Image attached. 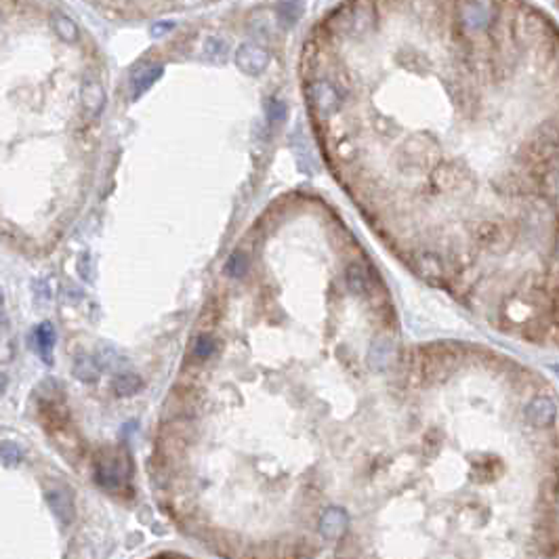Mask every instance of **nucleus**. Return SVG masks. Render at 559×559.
<instances>
[{"label": "nucleus", "instance_id": "nucleus-1", "mask_svg": "<svg viewBox=\"0 0 559 559\" xmlns=\"http://www.w3.org/2000/svg\"><path fill=\"white\" fill-rule=\"evenodd\" d=\"M305 95H307V102L314 108V112L322 113V116L336 112L340 108V104L345 102V91L336 82L326 80V78L309 82Z\"/></svg>", "mask_w": 559, "mask_h": 559}, {"label": "nucleus", "instance_id": "nucleus-2", "mask_svg": "<svg viewBox=\"0 0 559 559\" xmlns=\"http://www.w3.org/2000/svg\"><path fill=\"white\" fill-rule=\"evenodd\" d=\"M235 66L244 72V74H250V76H257V74H263L265 68L269 66V51L265 47H261L259 42H242L238 49H235Z\"/></svg>", "mask_w": 559, "mask_h": 559}, {"label": "nucleus", "instance_id": "nucleus-3", "mask_svg": "<svg viewBox=\"0 0 559 559\" xmlns=\"http://www.w3.org/2000/svg\"><path fill=\"white\" fill-rule=\"evenodd\" d=\"M524 419L530 427L534 429H545L551 427L558 419V404L549 398V395H534L526 408H524Z\"/></svg>", "mask_w": 559, "mask_h": 559}, {"label": "nucleus", "instance_id": "nucleus-4", "mask_svg": "<svg viewBox=\"0 0 559 559\" xmlns=\"http://www.w3.org/2000/svg\"><path fill=\"white\" fill-rule=\"evenodd\" d=\"M494 4L490 2H465L458 4V17L462 21V25L471 32H479L486 30L492 19H494Z\"/></svg>", "mask_w": 559, "mask_h": 559}, {"label": "nucleus", "instance_id": "nucleus-5", "mask_svg": "<svg viewBox=\"0 0 559 559\" xmlns=\"http://www.w3.org/2000/svg\"><path fill=\"white\" fill-rule=\"evenodd\" d=\"M80 104L87 118H97L106 108V89L97 78H87L80 89Z\"/></svg>", "mask_w": 559, "mask_h": 559}, {"label": "nucleus", "instance_id": "nucleus-6", "mask_svg": "<svg viewBox=\"0 0 559 559\" xmlns=\"http://www.w3.org/2000/svg\"><path fill=\"white\" fill-rule=\"evenodd\" d=\"M164 68L162 63H149L145 68H139L137 72H133V85H130V97L139 99L147 89H152V85L162 76Z\"/></svg>", "mask_w": 559, "mask_h": 559}, {"label": "nucleus", "instance_id": "nucleus-7", "mask_svg": "<svg viewBox=\"0 0 559 559\" xmlns=\"http://www.w3.org/2000/svg\"><path fill=\"white\" fill-rule=\"evenodd\" d=\"M364 11V4H357V6H349V13L343 15L340 19V27L345 30V34L353 36V34H364L372 21V8L368 6L364 15H360Z\"/></svg>", "mask_w": 559, "mask_h": 559}, {"label": "nucleus", "instance_id": "nucleus-8", "mask_svg": "<svg viewBox=\"0 0 559 559\" xmlns=\"http://www.w3.org/2000/svg\"><path fill=\"white\" fill-rule=\"evenodd\" d=\"M345 282H347V288L357 295V297H364L370 293V278H368V271L364 265L360 263H351L345 271Z\"/></svg>", "mask_w": 559, "mask_h": 559}, {"label": "nucleus", "instance_id": "nucleus-9", "mask_svg": "<svg viewBox=\"0 0 559 559\" xmlns=\"http://www.w3.org/2000/svg\"><path fill=\"white\" fill-rule=\"evenodd\" d=\"M102 366H99V362L93 357V355H85V353H80V355H76V360H74V366H72V372H74V376L78 379V381H82V383H95L97 379H99V370Z\"/></svg>", "mask_w": 559, "mask_h": 559}, {"label": "nucleus", "instance_id": "nucleus-10", "mask_svg": "<svg viewBox=\"0 0 559 559\" xmlns=\"http://www.w3.org/2000/svg\"><path fill=\"white\" fill-rule=\"evenodd\" d=\"M34 338H36V347L40 351V357L47 364H51V360H53V347H55V328H53V324H49V322L40 324L36 328V333H34Z\"/></svg>", "mask_w": 559, "mask_h": 559}, {"label": "nucleus", "instance_id": "nucleus-11", "mask_svg": "<svg viewBox=\"0 0 559 559\" xmlns=\"http://www.w3.org/2000/svg\"><path fill=\"white\" fill-rule=\"evenodd\" d=\"M391 357H393V345L387 340V338H379L372 343L370 347V355H368V362L374 366V368H385L391 364Z\"/></svg>", "mask_w": 559, "mask_h": 559}, {"label": "nucleus", "instance_id": "nucleus-12", "mask_svg": "<svg viewBox=\"0 0 559 559\" xmlns=\"http://www.w3.org/2000/svg\"><path fill=\"white\" fill-rule=\"evenodd\" d=\"M53 27L57 32V36L66 42H74L78 40V25L72 17H68L66 13H55L53 15Z\"/></svg>", "mask_w": 559, "mask_h": 559}, {"label": "nucleus", "instance_id": "nucleus-13", "mask_svg": "<svg viewBox=\"0 0 559 559\" xmlns=\"http://www.w3.org/2000/svg\"><path fill=\"white\" fill-rule=\"evenodd\" d=\"M141 389V376L135 374V372H120L116 379H113V391L116 395L120 398H126V395H133L135 391Z\"/></svg>", "mask_w": 559, "mask_h": 559}, {"label": "nucleus", "instance_id": "nucleus-14", "mask_svg": "<svg viewBox=\"0 0 559 559\" xmlns=\"http://www.w3.org/2000/svg\"><path fill=\"white\" fill-rule=\"evenodd\" d=\"M227 53H229V47H227V42H225L223 38H219V36L207 38V42H204V55L209 59L223 63L225 59H227Z\"/></svg>", "mask_w": 559, "mask_h": 559}, {"label": "nucleus", "instance_id": "nucleus-15", "mask_svg": "<svg viewBox=\"0 0 559 559\" xmlns=\"http://www.w3.org/2000/svg\"><path fill=\"white\" fill-rule=\"evenodd\" d=\"M248 269V259L244 252H233L227 261H225V274L231 278H242Z\"/></svg>", "mask_w": 559, "mask_h": 559}, {"label": "nucleus", "instance_id": "nucleus-16", "mask_svg": "<svg viewBox=\"0 0 559 559\" xmlns=\"http://www.w3.org/2000/svg\"><path fill=\"white\" fill-rule=\"evenodd\" d=\"M215 349H217V340L211 335H200L194 340V347H192L196 357H211Z\"/></svg>", "mask_w": 559, "mask_h": 559}, {"label": "nucleus", "instance_id": "nucleus-17", "mask_svg": "<svg viewBox=\"0 0 559 559\" xmlns=\"http://www.w3.org/2000/svg\"><path fill=\"white\" fill-rule=\"evenodd\" d=\"M265 112H267V118L271 122H282L286 118V113H288V106L282 99H267Z\"/></svg>", "mask_w": 559, "mask_h": 559}, {"label": "nucleus", "instance_id": "nucleus-18", "mask_svg": "<svg viewBox=\"0 0 559 559\" xmlns=\"http://www.w3.org/2000/svg\"><path fill=\"white\" fill-rule=\"evenodd\" d=\"M303 4H299V2H286V4H280L278 6V11H280V17L286 21V17H288V23H295L297 19H299V15L303 13Z\"/></svg>", "mask_w": 559, "mask_h": 559}, {"label": "nucleus", "instance_id": "nucleus-19", "mask_svg": "<svg viewBox=\"0 0 559 559\" xmlns=\"http://www.w3.org/2000/svg\"><path fill=\"white\" fill-rule=\"evenodd\" d=\"M173 27V23L171 21H156V23H152V36L154 38H160V36H164V34H168V30Z\"/></svg>", "mask_w": 559, "mask_h": 559}, {"label": "nucleus", "instance_id": "nucleus-20", "mask_svg": "<svg viewBox=\"0 0 559 559\" xmlns=\"http://www.w3.org/2000/svg\"><path fill=\"white\" fill-rule=\"evenodd\" d=\"M147 559H194V558H188V555H181V553L166 551V553H158V555H152V558Z\"/></svg>", "mask_w": 559, "mask_h": 559}, {"label": "nucleus", "instance_id": "nucleus-21", "mask_svg": "<svg viewBox=\"0 0 559 559\" xmlns=\"http://www.w3.org/2000/svg\"><path fill=\"white\" fill-rule=\"evenodd\" d=\"M553 370H555V372H558V376H559V366H553Z\"/></svg>", "mask_w": 559, "mask_h": 559}, {"label": "nucleus", "instance_id": "nucleus-22", "mask_svg": "<svg viewBox=\"0 0 559 559\" xmlns=\"http://www.w3.org/2000/svg\"><path fill=\"white\" fill-rule=\"evenodd\" d=\"M558 261H559V242H558Z\"/></svg>", "mask_w": 559, "mask_h": 559}]
</instances>
